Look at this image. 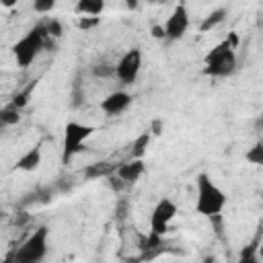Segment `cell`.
<instances>
[{"instance_id": "cell-1", "label": "cell", "mask_w": 263, "mask_h": 263, "mask_svg": "<svg viewBox=\"0 0 263 263\" xmlns=\"http://www.w3.org/2000/svg\"><path fill=\"white\" fill-rule=\"evenodd\" d=\"M226 205V195L224 191L205 175H197V197H195V212L199 216H205L210 220L220 218L222 210Z\"/></svg>"}, {"instance_id": "cell-2", "label": "cell", "mask_w": 263, "mask_h": 263, "mask_svg": "<svg viewBox=\"0 0 263 263\" xmlns=\"http://www.w3.org/2000/svg\"><path fill=\"white\" fill-rule=\"evenodd\" d=\"M236 47L224 39L218 45H214L203 60V74L210 78H226L230 74H234L236 70Z\"/></svg>"}, {"instance_id": "cell-3", "label": "cell", "mask_w": 263, "mask_h": 263, "mask_svg": "<svg viewBox=\"0 0 263 263\" xmlns=\"http://www.w3.org/2000/svg\"><path fill=\"white\" fill-rule=\"evenodd\" d=\"M47 238H49V228L45 224L37 226L25 240L23 245L12 253L8 263H43L47 255Z\"/></svg>"}, {"instance_id": "cell-4", "label": "cell", "mask_w": 263, "mask_h": 263, "mask_svg": "<svg viewBox=\"0 0 263 263\" xmlns=\"http://www.w3.org/2000/svg\"><path fill=\"white\" fill-rule=\"evenodd\" d=\"M47 39H49V35H47V31H45V25H43V23L35 25L31 31H27V35L21 37V39L14 43V47H12V53H14V58H16V64H18L21 68L31 66L33 60H35V58L39 55V51L43 49V45H45Z\"/></svg>"}, {"instance_id": "cell-5", "label": "cell", "mask_w": 263, "mask_h": 263, "mask_svg": "<svg viewBox=\"0 0 263 263\" xmlns=\"http://www.w3.org/2000/svg\"><path fill=\"white\" fill-rule=\"evenodd\" d=\"M95 132L92 125L78 123V121H68L64 127V148H62V164H68L80 150L82 142Z\"/></svg>"}, {"instance_id": "cell-6", "label": "cell", "mask_w": 263, "mask_h": 263, "mask_svg": "<svg viewBox=\"0 0 263 263\" xmlns=\"http://www.w3.org/2000/svg\"><path fill=\"white\" fill-rule=\"evenodd\" d=\"M175 216H177V203L168 197H162L150 214V232L164 236L168 232V226L175 220Z\"/></svg>"}, {"instance_id": "cell-7", "label": "cell", "mask_w": 263, "mask_h": 263, "mask_svg": "<svg viewBox=\"0 0 263 263\" xmlns=\"http://www.w3.org/2000/svg\"><path fill=\"white\" fill-rule=\"evenodd\" d=\"M140 70H142V51H140V47L127 49V51L119 58V62L115 64V76H117L123 84L136 82Z\"/></svg>"}, {"instance_id": "cell-8", "label": "cell", "mask_w": 263, "mask_h": 263, "mask_svg": "<svg viewBox=\"0 0 263 263\" xmlns=\"http://www.w3.org/2000/svg\"><path fill=\"white\" fill-rule=\"evenodd\" d=\"M189 29V12H187V6L185 4H177L171 12V16L166 18L164 23V39L168 41H177L181 39Z\"/></svg>"}, {"instance_id": "cell-9", "label": "cell", "mask_w": 263, "mask_h": 263, "mask_svg": "<svg viewBox=\"0 0 263 263\" xmlns=\"http://www.w3.org/2000/svg\"><path fill=\"white\" fill-rule=\"evenodd\" d=\"M129 105H132V95L125 92V90H115V92L107 95V97L101 101V109H103L107 115H119V113H123Z\"/></svg>"}, {"instance_id": "cell-10", "label": "cell", "mask_w": 263, "mask_h": 263, "mask_svg": "<svg viewBox=\"0 0 263 263\" xmlns=\"http://www.w3.org/2000/svg\"><path fill=\"white\" fill-rule=\"evenodd\" d=\"M144 160L142 158H136V160H129V162H121L119 168H117V177L125 183H136L142 175H144Z\"/></svg>"}, {"instance_id": "cell-11", "label": "cell", "mask_w": 263, "mask_h": 263, "mask_svg": "<svg viewBox=\"0 0 263 263\" xmlns=\"http://www.w3.org/2000/svg\"><path fill=\"white\" fill-rule=\"evenodd\" d=\"M117 168H119V164H109V162H95V164H88V166L82 171V175H84L86 179H97V177H111V175H115V173H117Z\"/></svg>"}, {"instance_id": "cell-12", "label": "cell", "mask_w": 263, "mask_h": 263, "mask_svg": "<svg viewBox=\"0 0 263 263\" xmlns=\"http://www.w3.org/2000/svg\"><path fill=\"white\" fill-rule=\"evenodd\" d=\"M103 10H105L103 0H78L74 6V12L82 16H99Z\"/></svg>"}, {"instance_id": "cell-13", "label": "cell", "mask_w": 263, "mask_h": 263, "mask_svg": "<svg viewBox=\"0 0 263 263\" xmlns=\"http://www.w3.org/2000/svg\"><path fill=\"white\" fill-rule=\"evenodd\" d=\"M39 164H41V148H39V146L27 150V152L16 160V168H21V171H35Z\"/></svg>"}, {"instance_id": "cell-14", "label": "cell", "mask_w": 263, "mask_h": 263, "mask_svg": "<svg viewBox=\"0 0 263 263\" xmlns=\"http://www.w3.org/2000/svg\"><path fill=\"white\" fill-rule=\"evenodd\" d=\"M259 245H261V240H259V236H257L253 242H249V245L240 251L236 263H261V257H259Z\"/></svg>"}, {"instance_id": "cell-15", "label": "cell", "mask_w": 263, "mask_h": 263, "mask_svg": "<svg viewBox=\"0 0 263 263\" xmlns=\"http://www.w3.org/2000/svg\"><path fill=\"white\" fill-rule=\"evenodd\" d=\"M226 18V8H216V10H212L203 21H201V25H199V31L201 33H205V31H212L216 25H220L222 21Z\"/></svg>"}, {"instance_id": "cell-16", "label": "cell", "mask_w": 263, "mask_h": 263, "mask_svg": "<svg viewBox=\"0 0 263 263\" xmlns=\"http://www.w3.org/2000/svg\"><path fill=\"white\" fill-rule=\"evenodd\" d=\"M247 162L255 164V166H263V140H257L245 154Z\"/></svg>"}, {"instance_id": "cell-17", "label": "cell", "mask_w": 263, "mask_h": 263, "mask_svg": "<svg viewBox=\"0 0 263 263\" xmlns=\"http://www.w3.org/2000/svg\"><path fill=\"white\" fill-rule=\"evenodd\" d=\"M37 86V80H33V82H29L23 90H18L14 97H12V101H10V105H14L16 109H23L27 103H29V97H31V92H33V88Z\"/></svg>"}, {"instance_id": "cell-18", "label": "cell", "mask_w": 263, "mask_h": 263, "mask_svg": "<svg viewBox=\"0 0 263 263\" xmlns=\"http://www.w3.org/2000/svg\"><path fill=\"white\" fill-rule=\"evenodd\" d=\"M148 144H150V134L148 132H144L142 136H138L136 142H134V146H132V160L142 158L144 152H146V148H148Z\"/></svg>"}, {"instance_id": "cell-19", "label": "cell", "mask_w": 263, "mask_h": 263, "mask_svg": "<svg viewBox=\"0 0 263 263\" xmlns=\"http://www.w3.org/2000/svg\"><path fill=\"white\" fill-rule=\"evenodd\" d=\"M18 111H21V109H16L14 105L8 103V105L2 107V111H0V123H2V125H12V123H16V121L21 119Z\"/></svg>"}, {"instance_id": "cell-20", "label": "cell", "mask_w": 263, "mask_h": 263, "mask_svg": "<svg viewBox=\"0 0 263 263\" xmlns=\"http://www.w3.org/2000/svg\"><path fill=\"white\" fill-rule=\"evenodd\" d=\"M92 74L99 76V78H109L115 74V66L109 64V62H99L95 68H92Z\"/></svg>"}, {"instance_id": "cell-21", "label": "cell", "mask_w": 263, "mask_h": 263, "mask_svg": "<svg viewBox=\"0 0 263 263\" xmlns=\"http://www.w3.org/2000/svg\"><path fill=\"white\" fill-rule=\"evenodd\" d=\"M55 8V0H35L33 2V10L37 14H47Z\"/></svg>"}, {"instance_id": "cell-22", "label": "cell", "mask_w": 263, "mask_h": 263, "mask_svg": "<svg viewBox=\"0 0 263 263\" xmlns=\"http://www.w3.org/2000/svg\"><path fill=\"white\" fill-rule=\"evenodd\" d=\"M43 25H45V31H47L49 37H60L62 35V23L58 18H47Z\"/></svg>"}, {"instance_id": "cell-23", "label": "cell", "mask_w": 263, "mask_h": 263, "mask_svg": "<svg viewBox=\"0 0 263 263\" xmlns=\"http://www.w3.org/2000/svg\"><path fill=\"white\" fill-rule=\"evenodd\" d=\"M99 21H101L99 16H80L78 18V27L86 31V29H92L95 25H99Z\"/></svg>"}, {"instance_id": "cell-24", "label": "cell", "mask_w": 263, "mask_h": 263, "mask_svg": "<svg viewBox=\"0 0 263 263\" xmlns=\"http://www.w3.org/2000/svg\"><path fill=\"white\" fill-rule=\"evenodd\" d=\"M125 210H127V201H125V199H119V201H117V205H115L117 216H119V218H123V216H125Z\"/></svg>"}, {"instance_id": "cell-25", "label": "cell", "mask_w": 263, "mask_h": 263, "mask_svg": "<svg viewBox=\"0 0 263 263\" xmlns=\"http://www.w3.org/2000/svg\"><path fill=\"white\" fill-rule=\"evenodd\" d=\"M152 35H154L156 39H164V37H166V35H164V27L154 25V27H152Z\"/></svg>"}, {"instance_id": "cell-26", "label": "cell", "mask_w": 263, "mask_h": 263, "mask_svg": "<svg viewBox=\"0 0 263 263\" xmlns=\"http://www.w3.org/2000/svg\"><path fill=\"white\" fill-rule=\"evenodd\" d=\"M253 127H255V132H257V134H263V113H261V115H257V119H255Z\"/></svg>"}, {"instance_id": "cell-27", "label": "cell", "mask_w": 263, "mask_h": 263, "mask_svg": "<svg viewBox=\"0 0 263 263\" xmlns=\"http://www.w3.org/2000/svg\"><path fill=\"white\" fill-rule=\"evenodd\" d=\"M203 263H216V259H214V257H205Z\"/></svg>"}, {"instance_id": "cell-28", "label": "cell", "mask_w": 263, "mask_h": 263, "mask_svg": "<svg viewBox=\"0 0 263 263\" xmlns=\"http://www.w3.org/2000/svg\"><path fill=\"white\" fill-rule=\"evenodd\" d=\"M259 257H261V261H263V242L259 245Z\"/></svg>"}]
</instances>
